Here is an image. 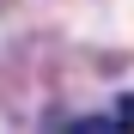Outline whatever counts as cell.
I'll return each instance as SVG.
<instances>
[{
	"mask_svg": "<svg viewBox=\"0 0 134 134\" xmlns=\"http://www.w3.org/2000/svg\"><path fill=\"white\" fill-rule=\"evenodd\" d=\"M67 134H128V128H122L116 116H85V122H73Z\"/></svg>",
	"mask_w": 134,
	"mask_h": 134,
	"instance_id": "6da1fadb",
	"label": "cell"
},
{
	"mask_svg": "<svg viewBox=\"0 0 134 134\" xmlns=\"http://www.w3.org/2000/svg\"><path fill=\"white\" fill-rule=\"evenodd\" d=\"M110 116H116V122H122V128L134 134V92H122V98H116V110H110Z\"/></svg>",
	"mask_w": 134,
	"mask_h": 134,
	"instance_id": "7a4b0ae2",
	"label": "cell"
}]
</instances>
